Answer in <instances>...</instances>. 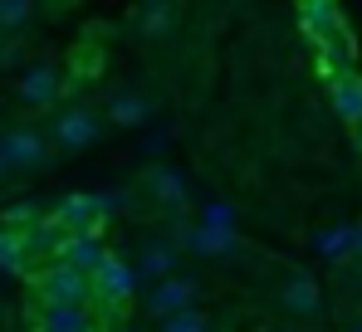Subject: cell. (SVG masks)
<instances>
[{
  "mask_svg": "<svg viewBox=\"0 0 362 332\" xmlns=\"http://www.w3.org/2000/svg\"><path fill=\"white\" fill-rule=\"evenodd\" d=\"M35 288H40V298H45V308H83L88 298H93V283L88 274H78L74 264H45V269H35Z\"/></svg>",
  "mask_w": 362,
  "mask_h": 332,
  "instance_id": "obj_1",
  "label": "cell"
},
{
  "mask_svg": "<svg viewBox=\"0 0 362 332\" xmlns=\"http://www.w3.org/2000/svg\"><path fill=\"white\" fill-rule=\"evenodd\" d=\"M88 283H93V303H103V308H122V303L137 293V269H132L127 259H118V254H108L103 269L88 278Z\"/></svg>",
  "mask_w": 362,
  "mask_h": 332,
  "instance_id": "obj_2",
  "label": "cell"
},
{
  "mask_svg": "<svg viewBox=\"0 0 362 332\" xmlns=\"http://www.w3.org/2000/svg\"><path fill=\"white\" fill-rule=\"evenodd\" d=\"M279 308L294 313V318H318V313H323V288H318V278L303 274V269L284 274V283H279Z\"/></svg>",
  "mask_w": 362,
  "mask_h": 332,
  "instance_id": "obj_3",
  "label": "cell"
},
{
  "mask_svg": "<svg viewBox=\"0 0 362 332\" xmlns=\"http://www.w3.org/2000/svg\"><path fill=\"white\" fill-rule=\"evenodd\" d=\"M196 278H162V283H152V293H147V313L162 323V318H172V313H186V308H196Z\"/></svg>",
  "mask_w": 362,
  "mask_h": 332,
  "instance_id": "obj_4",
  "label": "cell"
},
{
  "mask_svg": "<svg viewBox=\"0 0 362 332\" xmlns=\"http://www.w3.org/2000/svg\"><path fill=\"white\" fill-rule=\"evenodd\" d=\"M235 230H226V225H186V230H177V244H186L191 254H206V259H226L230 249H235Z\"/></svg>",
  "mask_w": 362,
  "mask_h": 332,
  "instance_id": "obj_5",
  "label": "cell"
},
{
  "mask_svg": "<svg viewBox=\"0 0 362 332\" xmlns=\"http://www.w3.org/2000/svg\"><path fill=\"white\" fill-rule=\"evenodd\" d=\"M54 259H64V264H74L78 274H98L103 269V259H108V249H103V239H98V230H83V235H64L59 254Z\"/></svg>",
  "mask_w": 362,
  "mask_h": 332,
  "instance_id": "obj_6",
  "label": "cell"
},
{
  "mask_svg": "<svg viewBox=\"0 0 362 332\" xmlns=\"http://www.w3.org/2000/svg\"><path fill=\"white\" fill-rule=\"evenodd\" d=\"M98 117L88 108H69V112H59L54 117V142H59L64 152H83V147H93L98 142Z\"/></svg>",
  "mask_w": 362,
  "mask_h": 332,
  "instance_id": "obj_7",
  "label": "cell"
},
{
  "mask_svg": "<svg viewBox=\"0 0 362 332\" xmlns=\"http://www.w3.org/2000/svg\"><path fill=\"white\" fill-rule=\"evenodd\" d=\"M108 215L103 196H64L54 206V220L69 230V235H83V230H98V220Z\"/></svg>",
  "mask_w": 362,
  "mask_h": 332,
  "instance_id": "obj_8",
  "label": "cell"
},
{
  "mask_svg": "<svg viewBox=\"0 0 362 332\" xmlns=\"http://www.w3.org/2000/svg\"><path fill=\"white\" fill-rule=\"evenodd\" d=\"M20 98H25L30 108H49V103L59 98V69H54V64L25 69V73H20Z\"/></svg>",
  "mask_w": 362,
  "mask_h": 332,
  "instance_id": "obj_9",
  "label": "cell"
},
{
  "mask_svg": "<svg viewBox=\"0 0 362 332\" xmlns=\"http://www.w3.org/2000/svg\"><path fill=\"white\" fill-rule=\"evenodd\" d=\"M45 157H49L45 132H35V127H10L5 132V162L10 166H40Z\"/></svg>",
  "mask_w": 362,
  "mask_h": 332,
  "instance_id": "obj_10",
  "label": "cell"
},
{
  "mask_svg": "<svg viewBox=\"0 0 362 332\" xmlns=\"http://www.w3.org/2000/svg\"><path fill=\"white\" fill-rule=\"evenodd\" d=\"M0 269H5V274H35V259H30L25 230L0 225Z\"/></svg>",
  "mask_w": 362,
  "mask_h": 332,
  "instance_id": "obj_11",
  "label": "cell"
},
{
  "mask_svg": "<svg viewBox=\"0 0 362 332\" xmlns=\"http://www.w3.org/2000/svg\"><path fill=\"white\" fill-rule=\"evenodd\" d=\"M147 191H152L167 211H181V206H186V181H181L177 166H152V171H147Z\"/></svg>",
  "mask_w": 362,
  "mask_h": 332,
  "instance_id": "obj_12",
  "label": "cell"
},
{
  "mask_svg": "<svg viewBox=\"0 0 362 332\" xmlns=\"http://www.w3.org/2000/svg\"><path fill=\"white\" fill-rule=\"evenodd\" d=\"M303 30L323 45V40H333L343 25H338V0H303Z\"/></svg>",
  "mask_w": 362,
  "mask_h": 332,
  "instance_id": "obj_13",
  "label": "cell"
},
{
  "mask_svg": "<svg viewBox=\"0 0 362 332\" xmlns=\"http://www.w3.org/2000/svg\"><path fill=\"white\" fill-rule=\"evenodd\" d=\"M172 269H177V244H172V239H152V244L142 249L137 274L152 278V283H162V278H172Z\"/></svg>",
  "mask_w": 362,
  "mask_h": 332,
  "instance_id": "obj_14",
  "label": "cell"
},
{
  "mask_svg": "<svg viewBox=\"0 0 362 332\" xmlns=\"http://www.w3.org/2000/svg\"><path fill=\"white\" fill-rule=\"evenodd\" d=\"M40 332H98V323H93L88 308H45Z\"/></svg>",
  "mask_w": 362,
  "mask_h": 332,
  "instance_id": "obj_15",
  "label": "cell"
},
{
  "mask_svg": "<svg viewBox=\"0 0 362 332\" xmlns=\"http://www.w3.org/2000/svg\"><path fill=\"white\" fill-rule=\"evenodd\" d=\"M333 108L343 122H362V78L358 73H348V78H333Z\"/></svg>",
  "mask_w": 362,
  "mask_h": 332,
  "instance_id": "obj_16",
  "label": "cell"
},
{
  "mask_svg": "<svg viewBox=\"0 0 362 332\" xmlns=\"http://www.w3.org/2000/svg\"><path fill=\"white\" fill-rule=\"evenodd\" d=\"M108 117H113L118 127H142V122L152 117V103H147L142 93H132V88H127V93H118V98L108 103Z\"/></svg>",
  "mask_w": 362,
  "mask_h": 332,
  "instance_id": "obj_17",
  "label": "cell"
},
{
  "mask_svg": "<svg viewBox=\"0 0 362 332\" xmlns=\"http://www.w3.org/2000/svg\"><path fill=\"white\" fill-rule=\"evenodd\" d=\"M318 254L323 259H333V264H343V259H353V225H338V230H323L318 239Z\"/></svg>",
  "mask_w": 362,
  "mask_h": 332,
  "instance_id": "obj_18",
  "label": "cell"
},
{
  "mask_svg": "<svg viewBox=\"0 0 362 332\" xmlns=\"http://www.w3.org/2000/svg\"><path fill=\"white\" fill-rule=\"evenodd\" d=\"M172 20H177V10H172L167 0H147V5H142V15H137L142 35H167V30H172Z\"/></svg>",
  "mask_w": 362,
  "mask_h": 332,
  "instance_id": "obj_19",
  "label": "cell"
},
{
  "mask_svg": "<svg viewBox=\"0 0 362 332\" xmlns=\"http://www.w3.org/2000/svg\"><path fill=\"white\" fill-rule=\"evenodd\" d=\"M162 332H211V323H206V313L186 308V313H172V318H162Z\"/></svg>",
  "mask_w": 362,
  "mask_h": 332,
  "instance_id": "obj_20",
  "label": "cell"
},
{
  "mask_svg": "<svg viewBox=\"0 0 362 332\" xmlns=\"http://www.w3.org/2000/svg\"><path fill=\"white\" fill-rule=\"evenodd\" d=\"M30 10H35V0H0V30H20L30 20Z\"/></svg>",
  "mask_w": 362,
  "mask_h": 332,
  "instance_id": "obj_21",
  "label": "cell"
},
{
  "mask_svg": "<svg viewBox=\"0 0 362 332\" xmlns=\"http://www.w3.org/2000/svg\"><path fill=\"white\" fill-rule=\"evenodd\" d=\"M201 225H226V230H235V206H230V201H211V206L201 211Z\"/></svg>",
  "mask_w": 362,
  "mask_h": 332,
  "instance_id": "obj_22",
  "label": "cell"
},
{
  "mask_svg": "<svg viewBox=\"0 0 362 332\" xmlns=\"http://www.w3.org/2000/svg\"><path fill=\"white\" fill-rule=\"evenodd\" d=\"M353 259H362V225L353 230Z\"/></svg>",
  "mask_w": 362,
  "mask_h": 332,
  "instance_id": "obj_23",
  "label": "cell"
},
{
  "mask_svg": "<svg viewBox=\"0 0 362 332\" xmlns=\"http://www.w3.org/2000/svg\"><path fill=\"white\" fill-rule=\"evenodd\" d=\"M0 171H10V162H5V137H0Z\"/></svg>",
  "mask_w": 362,
  "mask_h": 332,
  "instance_id": "obj_24",
  "label": "cell"
},
{
  "mask_svg": "<svg viewBox=\"0 0 362 332\" xmlns=\"http://www.w3.org/2000/svg\"><path fill=\"white\" fill-rule=\"evenodd\" d=\"M353 132H358V147H362V122H358V127H353Z\"/></svg>",
  "mask_w": 362,
  "mask_h": 332,
  "instance_id": "obj_25",
  "label": "cell"
},
{
  "mask_svg": "<svg viewBox=\"0 0 362 332\" xmlns=\"http://www.w3.org/2000/svg\"><path fill=\"white\" fill-rule=\"evenodd\" d=\"M343 332H362V323H353V328H343Z\"/></svg>",
  "mask_w": 362,
  "mask_h": 332,
  "instance_id": "obj_26",
  "label": "cell"
},
{
  "mask_svg": "<svg viewBox=\"0 0 362 332\" xmlns=\"http://www.w3.org/2000/svg\"><path fill=\"white\" fill-rule=\"evenodd\" d=\"M118 332H132V328H118Z\"/></svg>",
  "mask_w": 362,
  "mask_h": 332,
  "instance_id": "obj_27",
  "label": "cell"
},
{
  "mask_svg": "<svg viewBox=\"0 0 362 332\" xmlns=\"http://www.w3.org/2000/svg\"><path fill=\"white\" fill-rule=\"evenodd\" d=\"M284 332H294V328H284Z\"/></svg>",
  "mask_w": 362,
  "mask_h": 332,
  "instance_id": "obj_28",
  "label": "cell"
}]
</instances>
